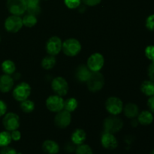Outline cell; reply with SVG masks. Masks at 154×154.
Returning <instances> with one entry per match:
<instances>
[{
	"label": "cell",
	"mask_w": 154,
	"mask_h": 154,
	"mask_svg": "<svg viewBox=\"0 0 154 154\" xmlns=\"http://www.w3.org/2000/svg\"><path fill=\"white\" fill-rule=\"evenodd\" d=\"M105 84V78L102 74L99 72H92L90 77L87 81L89 90L92 92L99 91Z\"/></svg>",
	"instance_id": "cell-1"
},
{
	"label": "cell",
	"mask_w": 154,
	"mask_h": 154,
	"mask_svg": "<svg viewBox=\"0 0 154 154\" xmlns=\"http://www.w3.org/2000/svg\"><path fill=\"white\" fill-rule=\"evenodd\" d=\"M62 50L66 55L69 57H75L81 51V43L77 39L69 38L63 43Z\"/></svg>",
	"instance_id": "cell-2"
},
{
	"label": "cell",
	"mask_w": 154,
	"mask_h": 154,
	"mask_svg": "<svg viewBox=\"0 0 154 154\" xmlns=\"http://www.w3.org/2000/svg\"><path fill=\"white\" fill-rule=\"evenodd\" d=\"M123 126V122L119 117H115L113 115V117H109L106 118L104 121V129L106 132L109 133H116L121 130Z\"/></svg>",
	"instance_id": "cell-3"
},
{
	"label": "cell",
	"mask_w": 154,
	"mask_h": 154,
	"mask_svg": "<svg viewBox=\"0 0 154 154\" xmlns=\"http://www.w3.org/2000/svg\"><path fill=\"white\" fill-rule=\"evenodd\" d=\"M31 93V87L27 83L22 82L18 84L13 91V96L17 101L23 102L28 99Z\"/></svg>",
	"instance_id": "cell-4"
},
{
	"label": "cell",
	"mask_w": 154,
	"mask_h": 154,
	"mask_svg": "<svg viewBox=\"0 0 154 154\" xmlns=\"http://www.w3.org/2000/svg\"><path fill=\"white\" fill-rule=\"evenodd\" d=\"M51 87L57 96H66L69 91V84L66 80L62 77H57L54 78L51 84Z\"/></svg>",
	"instance_id": "cell-5"
},
{
	"label": "cell",
	"mask_w": 154,
	"mask_h": 154,
	"mask_svg": "<svg viewBox=\"0 0 154 154\" xmlns=\"http://www.w3.org/2000/svg\"><path fill=\"white\" fill-rule=\"evenodd\" d=\"M7 8L13 15L23 14L26 11V5L24 0H7Z\"/></svg>",
	"instance_id": "cell-6"
},
{
	"label": "cell",
	"mask_w": 154,
	"mask_h": 154,
	"mask_svg": "<svg viewBox=\"0 0 154 154\" xmlns=\"http://www.w3.org/2000/svg\"><path fill=\"white\" fill-rule=\"evenodd\" d=\"M23 20L17 15H12L8 17L5 22V27L9 32H17L23 26Z\"/></svg>",
	"instance_id": "cell-7"
},
{
	"label": "cell",
	"mask_w": 154,
	"mask_h": 154,
	"mask_svg": "<svg viewBox=\"0 0 154 154\" xmlns=\"http://www.w3.org/2000/svg\"><path fill=\"white\" fill-rule=\"evenodd\" d=\"M105 60L103 56L99 53H95L89 57L87 60V67L91 72H99L104 66Z\"/></svg>",
	"instance_id": "cell-8"
},
{
	"label": "cell",
	"mask_w": 154,
	"mask_h": 154,
	"mask_svg": "<svg viewBox=\"0 0 154 154\" xmlns=\"http://www.w3.org/2000/svg\"><path fill=\"white\" fill-rule=\"evenodd\" d=\"M46 106L48 110L52 112H57L62 111L64 108V100L62 96H51L46 101Z\"/></svg>",
	"instance_id": "cell-9"
},
{
	"label": "cell",
	"mask_w": 154,
	"mask_h": 154,
	"mask_svg": "<svg viewBox=\"0 0 154 154\" xmlns=\"http://www.w3.org/2000/svg\"><path fill=\"white\" fill-rule=\"evenodd\" d=\"M105 107L107 111L114 116L120 114L123 109V102L119 98L117 97H110L107 100Z\"/></svg>",
	"instance_id": "cell-10"
},
{
	"label": "cell",
	"mask_w": 154,
	"mask_h": 154,
	"mask_svg": "<svg viewBox=\"0 0 154 154\" xmlns=\"http://www.w3.org/2000/svg\"><path fill=\"white\" fill-rule=\"evenodd\" d=\"M3 126L8 131H14L18 129L20 126L19 116L14 113H8L2 120Z\"/></svg>",
	"instance_id": "cell-11"
},
{
	"label": "cell",
	"mask_w": 154,
	"mask_h": 154,
	"mask_svg": "<svg viewBox=\"0 0 154 154\" xmlns=\"http://www.w3.org/2000/svg\"><path fill=\"white\" fill-rule=\"evenodd\" d=\"M62 46H63V43H62V41L60 38L57 37V36L51 37L47 42V52L50 55L55 56L61 51Z\"/></svg>",
	"instance_id": "cell-12"
},
{
	"label": "cell",
	"mask_w": 154,
	"mask_h": 154,
	"mask_svg": "<svg viewBox=\"0 0 154 154\" xmlns=\"http://www.w3.org/2000/svg\"><path fill=\"white\" fill-rule=\"evenodd\" d=\"M71 121H72V116H71L70 112L66 111H59L58 114L56 115L55 120V124L57 126L60 128H66L70 124Z\"/></svg>",
	"instance_id": "cell-13"
},
{
	"label": "cell",
	"mask_w": 154,
	"mask_h": 154,
	"mask_svg": "<svg viewBox=\"0 0 154 154\" xmlns=\"http://www.w3.org/2000/svg\"><path fill=\"white\" fill-rule=\"evenodd\" d=\"M101 141L103 147L108 150H114L117 147V144H118L114 135L112 133L106 132L102 135Z\"/></svg>",
	"instance_id": "cell-14"
},
{
	"label": "cell",
	"mask_w": 154,
	"mask_h": 154,
	"mask_svg": "<svg viewBox=\"0 0 154 154\" xmlns=\"http://www.w3.org/2000/svg\"><path fill=\"white\" fill-rule=\"evenodd\" d=\"M14 86V79L9 75L0 76V91L2 93H8L12 89Z\"/></svg>",
	"instance_id": "cell-15"
},
{
	"label": "cell",
	"mask_w": 154,
	"mask_h": 154,
	"mask_svg": "<svg viewBox=\"0 0 154 154\" xmlns=\"http://www.w3.org/2000/svg\"><path fill=\"white\" fill-rule=\"evenodd\" d=\"M91 73L92 72L87 66H84V65H81L77 69L75 76L80 82H87V80L90 77Z\"/></svg>",
	"instance_id": "cell-16"
},
{
	"label": "cell",
	"mask_w": 154,
	"mask_h": 154,
	"mask_svg": "<svg viewBox=\"0 0 154 154\" xmlns=\"http://www.w3.org/2000/svg\"><path fill=\"white\" fill-rule=\"evenodd\" d=\"M42 149L48 154H57L60 150V147L55 141L52 140H47L43 143Z\"/></svg>",
	"instance_id": "cell-17"
},
{
	"label": "cell",
	"mask_w": 154,
	"mask_h": 154,
	"mask_svg": "<svg viewBox=\"0 0 154 154\" xmlns=\"http://www.w3.org/2000/svg\"><path fill=\"white\" fill-rule=\"evenodd\" d=\"M123 110L124 114L128 118H135V117L138 115V113H139L138 107L133 103L127 104L125 106L124 109Z\"/></svg>",
	"instance_id": "cell-18"
},
{
	"label": "cell",
	"mask_w": 154,
	"mask_h": 154,
	"mask_svg": "<svg viewBox=\"0 0 154 154\" xmlns=\"http://www.w3.org/2000/svg\"><path fill=\"white\" fill-rule=\"evenodd\" d=\"M86 133L83 129H76L75 132L72 133V141L75 145H80L82 144L86 140Z\"/></svg>",
	"instance_id": "cell-19"
},
{
	"label": "cell",
	"mask_w": 154,
	"mask_h": 154,
	"mask_svg": "<svg viewBox=\"0 0 154 154\" xmlns=\"http://www.w3.org/2000/svg\"><path fill=\"white\" fill-rule=\"evenodd\" d=\"M153 116L150 111H144L138 115V123H141L144 126H147L150 125L153 122Z\"/></svg>",
	"instance_id": "cell-20"
},
{
	"label": "cell",
	"mask_w": 154,
	"mask_h": 154,
	"mask_svg": "<svg viewBox=\"0 0 154 154\" xmlns=\"http://www.w3.org/2000/svg\"><path fill=\"white\" fill-rule=\"evenodd\" d=\"M141 90L144 95L152 96L154 95V82L152 81H145L141 84Z\"/></svg>",
	"instance_id": "cell-21"
},
{
	"label": "cell",
	"mask_w": 154,
	"mask_h": 154,
	"mask_svg": "<svg viewBox=\"0 0 154 154\" xmlns=\"http://www.w3.org/2000/svg\"><path fill=\"white\" fill-rule=\"evenodd\" d=\"M2 69L5 74L10 75L14 73L15 70H16V66H15L14 62L11 61V60H5L2 64Z\"/></svg>",
	"instance_id": "cell-22"
},
{
	"label": "cell",
	"mask_w": 154,
	"mask_h": 154,
	"mask_svg": "<svg viewBox=\"0 0 154 154\" xmlns=\"http://www.w3.org/2000/svg\"><path fill=\"white\" fill-rule=\"evenodd\" d=\"M56 65V58L54 56L49 55L48 57H45L42 61V66L46 70H49L54 67Z\"/></svg>",
	"instance_id": "cell-23"
},
{
	"label": "cell",
	"mask_w": 154,
	"mask_h": 154,
	"mask_svg": "<svg viewBox=\"0 0 154 154\" xmlns=\"http://www.w3.org/2000/svg\"><path fill=\"white\" fill-rule=\"evenodd\" d=\"M78 107V102L75 98H70L64 102V108L69 112H72Z\"/></svg>",
	"instance_id": "cell-24"
},
{
	"label": "cell",
	"mask_w": 154,
	"mask_h": 154,
	"mask_svg": "<svg viewBox=\"0 0 154 154\" xmlns=\"http://www.w3.org/2000/svg\"><path fill=\"white\" fill-rule=\"evenodd\" d=\"M23 24L26 27H32L37 23V18L34 15L28 14L23 18Z\"/></svg>",
	"instance_id": "cell-25"
},
{
	"label": "cell",
	"mask_w": 154,
	"mask_h": 154,
	"mask_svg": "<svg viewBox=\"0 0 154 154\" xmlns=\"http://www.w3.org/2000/svg\"><path fill=\"white\" fill-rule=\"evenodd\" d=\"M11 134L8 132H0V147H6L8 145L11 141Z\"/></svg>",
	"instance_id": "cell-26"
},
{
	"label": "cell",
	"mask_w": 154,
	"mask_h": 154,
	"mask_svg": "<svg viewBox=\"0 0 154 154\" xmlns=\"http://www.w3.org/2000/svg\"><path fill=\"white\" fill-rule=\"evenodd\" d=\"M20 108L22 111H24L25 113H31L34 110L35 104L32 101L26 99V100L21 102Z\"/></svg>",
	"instance_id": "cell-27"
},
{
	"label": "cell",
	"mask_w": 154,
	"mask_h": 154,
	"mask_svg": "<svg viewBox=\"0 0 154 154\" xmlns=\"http://www.w3.org/2000/svg\"><path fill=\"white\" fill-rule=\"evenodd\" d=\"M76 154H93V150L87 144H80L75 150Z\"/></svg>",
	"instance_id": "cell-28"
},
{
	"label": "cell",
	"mask_w": 154,
	"mask_h": 154,
	"mask_svg": "<svg viewBox=\"0 0 154 154\" xmlns=\"http://www.w3.org/2000/svg\"><path fill=\"white\" fill-rule=\"evenodd\" d=\"M65 4L69 8L75 9L79 7L81 0H65Z\"/></svg>",
	"instance_id": "cell-29"
},
{
	"label": "cell",
	"mask_w": 154,
	"mask_h": 154,
	"mask_svg": "<svg viewBox=\"0 0 154 154\" xmlns=\"http://www.w3.org/2000/svg\"><path fill=\"white\" fill-rule=\"evenodd\" d=\"M145 55L149 60L154 62V46L150 45V46L147 47L145 49Z\"/></svg>",
	"instance_id": "cell-30"
},
{
	"label": "cell",
	"mask_w": 154,
	"mask_h": 154,
	"mask_svg": "<svg viewBox=\"0 0 154 154\" xmlns=\"http://www.w3.org/2000/svg\"><path fill=\"white\" fill-rule=\"evenodd\" d=\"M146 26L150 31H154V14L150 15L146 20Z\"/></svg>",
	"instance_id": "cell-31"
},
{
	"label": "cell",
	"mask_w": 154,
	"mask_h": 154,
	"mask_svg": "<svg viewBox=\"0 0 154 154\" xmlns=\"http://www.w3.org/2000/svg\"><path fill=\"white\" fill-rule=\"evenodd\" d=\"M0 154H17V151L14 148L6 146V147H3L2 149L0 150Z\"/></svg>",
	"instance_id": "cell-32"
},
{
	"label": "cell",
	"mask_w": 154,
	"mask_h": 154,
	"mask_svg": "<svg viewBox=\"0 0 154 154\" xmlns=\"http://www.w3.org/2000/svg\"><path fill=\"white\" fill-rule=\"evenodd\" d=\"M26 5V9L39 5V0H24Z\"/></svg>",
	"instance_id": "cell-33"
},
{
	"label": "cell",
	"mask_w": 154,
	"mask_h": 154,
	"mask_svg": "<svg viewBox=\"0 0 154 154\" xmlns=\"http://www.w3.org/2000/svg\"><path fill=\"white\" fill-rule=\"evenodd\" d=\"M27 12H28V14H32V15H34V16H37V15H38L39 14H40L41 12V8H40V6H36V7H34V8H27L26 9Z\"/></svg>",
	"instance_id": "cell-34"
},
{
	"label": "cell",
	"mask_w": 154,
	"mask_h": 154,
	"mask_svg": "<svg viewBox=\"0 0 154 154\" xmlns=\"http://www.w3.org/2000/svg\"><path fill=\"white\" fill-rule=\"evenodd\" d=\"M65 150L68 153H72V152H74L76 150V148H75V144L73 142H68L65 145Z\"/></svg>",
	"instance_id": "cell-35"
},
{
	"label": "cell",
	"mask_w": 154,
	"mask_h": 154,
	"mask_svg": "<svg viewBox=\"0 0 154 154\" xmlns=\"http://www.w3.org/2000/svg\"><path fill=\"white\" fill-rule=\"evenodd\" d=\"M148 76L150 81L154 82V62H152L148 67Z\"/></svg>",
	"instance_id": "cell-36"
},
{
	"label": "cell",
	"mask_w": 154,
	"mask_h": 154,
	"mask_svg": "<svg viewBox=\"0 0 154 154\" xmlns=\"http://www.w3.org/2000/svg\"><path fill=\"white\" fill-rule=\"evenodd\" d=\"M11 139L14 141H19L21 138V134L19 131L16 129V130L11 131Z\"/></svg>",
	"instance_id": "cell-37"
},
{
	"label": "cell",
	"mask_w": 154,
	"mask_h": 154,
	"mask_svg": "<svg viewBox=\"0 0 154 154\" xmlns=\"http://www.w3.org/2000/svg\"><path fill=\"white\" fill-rule=\"evenodd\" d=\"M83 2L89 6H95L101 2L102 0H82Z\"/></svg>",
	"instance_id": "cell-38"
},
{
	"label": "cell",
	"mask_w": 154,
	"mask_h": 154,
	"mask_svg": "<svg viewBox=\"0 0 154 154\" xmlns=\"http://www.w3.org/2000/svg\"><path fill=\"white\" fill-rule=\"evenodd\" d=\"M147 105H148L150 112L154 113V95L150 96V99H148V102H147Z\"/></svg>",
	"instance_id": "cell-39"
},
{
	"label": "cell",
	"mask_w": 154,
	"mask_h": 154,
	"mask_svg": "<svg viewBox=\"0 0 154 154\" xmlns=\"http://www.w3.org/2000/svg\"><path fill=\"white\" fill-rule=\"evenodd\" d=\"M7 111V106H6V104L4 102L0 100V117L2 115H4L6 113Z\"/></svg>",
	"instance_id": "cell-40"
},
{
	"label": "cell",
	"mask_w": 154,
	"mask_h": 154,
	"mask_svg": "<svg viewBox=\"0 0 154 154\" xmlns=\"http://www.w3.org/2000/svg\"><path fill=\"white\" fill-rule=\"evenodd\" d=\"M150 154H154V150H153V151L151 152V153H150Z\"/></svg>",
	"instance_id": "cell-41"
},
{
	"label": "cell",
	"mask_w": 154,
	"mask_h": 154,
	"mask_svg": "<svg viewBox=\"0 0 154 154\" xmlns=\"http://www.w3.org/2000/svg\"><path fill=\"white\" fill-rule=\"evenodd\" d=\"M0 40H1V38H0Z\"/></svg>",
	"instance_id": "cell-42"
},
{
	"label": "cell",
	"mask_w": 154,
	"mask_h": 154,
	"mask_svg": "<svg viewBox=\"0 0 154 154\" xmlns=\"http://www.w3.org/2000/svg\"><path fill=\"white\" fill-rule=\"evenodd\" d=\"M17 154H21V153H17Z\"/></svg>",
	"instance_id": "cell-43"
}]
</instances>
